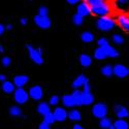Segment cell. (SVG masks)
<instances>
[{
  "label": "cell",
  "instance_id": "obj_8",
  "mask_svg": "<svg viewBox=\"0 0 129 129\" xmlns=\"http://www.w3.org/2000/svg\"><path fill=\"white\" fill-rule=\"evenodd\" d=\"M28 94H29V98L38 101L44 97V90H42L40 86H33V87L30 88Z\"/></svg>",
  "mask_w": 129,
  "mask_h": 129
},
{
  "label": "cell",
  "instance_id": "obj_28",
  "mask_svg": "<svg viewBox=\"0 0 129 129\" xmlns=\"http://www.w3.org/2000/svg\"><path fill=\"white\" fill-rule=\"evenodd\" d=\"M44 122H46V123L49 124V125H52V124H54V123L56 122V121H55V118H54V115H53L52 112H50L49 114H47V115L44 116Z\"/></svg>",
  "mask_w": 129,
  "mask_h": 129
},
{
  "label": "cell",
  "instance_id": "obj_29",
  "mask_svg": "<svg viewBox=\"0 0 129 129\" xmlns=\"http://www.w3.org/2000/svg\"><path fill=\"white\" fill-rule=\"evenodd\" d=\"M113 41H114V44L120 46V45H123V44H124L125 40H124V37H123L121 34L116 33V34L113 35Z\"/></svg>",
  "mask_w": 129,
  "mask_h": 129
},
{
  "label": "cell",
  "instance_id": "obj_38",
  "mask_svg": "<svg viewBox=\"0 0 129 129\" xmlns=\"http://www.w3.org/2000/svg\"><path fill=\"white\" fill-rule=\"evenodd\" d=\"M20 23H21V25L26 26V25H27V23H28V20H27L26 18H22V19L20 20Z\"/></svg>",
  "mask_w": 129,
  "mask_h": 129
},
{
  "label": "cell",
  "instance_id": "obj_1",
  "mask_svg": "<svg viewBox=\"0 0 129 129\" xmlns=\"http://www.w3.org/2000/svg\"><path fill=\"white\" fill-rule=\"evenodd\" d=\"M116 26V21L111 16H103L99 17L96 21V27L102 32H109L113 30Z\"/></svg>",
  "mask_w": 129,
  "mask_h": 129
},
{
  "label": "cell",
  "instance_id": "obj_19",
  "mask_svg": "<svg viewBox=\"0 0 129 129\" xmlns=\"http://www.w3.org/2000/svg\"><path fill=\"white\" fill-rule=\"evenodd\" d=\"M62 103L64 104V106L66 107H73V106H77L76 101H74L73 97L70 95H64L62 97Z\"/></svg>",
  "mask_w": 129,
  "mask_h": 129
},
{
  "label": "cell",
  "instance_id": "obj_25",
  "mask_svg": "<svg viewBox=\"0 0 129 129\" xmlns=\"http://www.w3.org/2000/svg\"><path fill=\"white\" fill-rule=\"evenodd\" d=\"M71 96L73 97L74 101H76V104L78 106L79 105H82V91H80L79 89H76V90L72 92Z\"/></svg>",
  "mask_w": 129,
  "mask_h": 129
},
{
  "label": "cell",
  "instance_id": "obj_14",
  "mask_svg": "<svg viewBox=\"0 0 129 129\" xmlns=\"http://www.w3.org/2000/svg\"><path fill=\"white\" fill-rule=\"evenodd\" d=\"M87 83H88L87 77H86L85 74H80V76H78V78H76L74 81L72 82V87L74 89H80L81 87H83V86Z\"/></svg>",
  "mask_w": 129,
  "mask_h": 129
},
{
  "label": "cell",
  "instance_id": "obj_24",
  "mask_svg": "<svg viewBox=\"0 0 129 129\" xmlns=\"http://www.w3.org/2000/svg\"><path fill=\"white\" fill-rule=\"evenodd\" d=\"M101 73H102V76H104L106 78H111L113 74H114V72H113V66L110 65V64H106V65L102 66Z\"/></svg>",
  "mask_w": 129,
  "mask_h": 129
},
{
  "label": "cell",
  "instance_id": "obj_26",
  "mask_svg": "<svg viewBox=\"0 0 129 129\" xmlns=\"http://www.w3.org/2000/svg\"><path fill=\"white\" fill-rule=\"evenodd\" d=\"M99 126L101 129H109L111 126H112V121L111 119H109V118H101L100 121H99Z\"/></svg>",
  "mask_w": 129,
  "mask_h": 129
},
{
  "label": "cell",
  "instance_id": "obj_16",
  "mask_svg": "<svg viewBox=\"0 0 129 129\" xmlns=\"http://www.w3.org/2000/svg\"><path fill=\"white\" fill-rule=\"evenodd\" d=\"M1 89H2V91H3L5 94H12V93H14V91H15V89H16V86H15L14 83H12V82L4 81V82H2Z\"/></svg>",
  "mask_w": 129,
  "mask_h": 129
},
{
  "label": "cell",
  "instance_id": "obj_30",
  "mask_svg": "<svg viewBox=\"0 0 129 129\" xmlns=\"http://www.w3.org/2000/svg\"><path fill=\"white\" fill-rule=\"evenodd\" d=\"M72 23L76 25V26H81V25H83V23H84V17H82V16L76 14V15L72 17Z\"/></svg>",
  "mask_w": 129,
  "mask_h": 129
},
{
  "label": "cell",
  "instance_id": "obj_21",
  "mask_svg": "<svg viewBox=\"0 0 129 129\" xmlns=\"http://www.w3.org/2000/svg\"><path fill=\"white\" fill-rule=\"evenodd\" d=\"M94 58H95L96 60H103V59L107 58L104 49L101 48V47H98L97 49H96V50L94 51Z\"/></svg>",
  "mask_w": 129,
  "mask_h": 129
},
{
  "label": "cell",
  "instance_id": "obj_22",
  "mask_svg": "<svg viewBox=\"0 0 129 129\" xmlns=\"http://www.w3.org/2000/svg\"><path fill=\"white\" fill-rule=\"evenodd\" d=\"M81 39L86 44H89V42H92L94 40V34L90 31H85L81 34Z\"/></svg>",
  "mask_w": 129,
  "mask_h": 129
},
{
  "label": "cell",
  "instance_id": "obj_42",
  "mask_svg": "<svg viewBox=\"0 0 129 129\" xmlns=\"http://www.w3.org/2000/svg\"><path fill=\"white\" fill-rule=\"evenodd\" d=\"M5 29H6V30H12V29H13V26L10 25V24H7V25L5 26Z\"/></svg>",
  "mask_w": 129,
  "mask_h": 129
},
{
  "label": "cell",
  "instance_id": "obj_11",
  "mask_svg": "<svg viewBox=\"0 0 129 129\" xmlns=\"http://www.w3.org/2000/svg\"><path fill=\"white\" fill-rule=\"evenodd\" d=\"M114 111H115L116 116L119 118V119H126L127 117H129V112L127 110V107H125L124 105L117 104L114 107Z\"/></svg>",
  "mask_w": 129,
  "mask_h": 129
},
{
  "label": "cell",
  "instance_id": "obj_41",
  "mask_svg": "<svg viewBox=\"0 0 129 129\" xmlns=\"http://www.w3.org/2000/svg\"><path fill=\"white\" fill-rule=\"evenodd\" d=\"M4 81H6V77L4 74H0V82H4Z\"/></svg>",
  "mask_w": 129,
  "mask_h": 129
},
{
  "label": "cell",
  "instance_id": "obj_10",
  "mask_svg": "<svg viewBox=\"0 0 129 129\" xmlns=\"http://www.w3.org/2000/svg\"><path fill=\"white\" fill-rule=\"evenodd\" d=\"M54 118H55V121L57 122H64L67 119V112L64 107L61 106H57L53 112Z\"/></svg>",
  "mask_w": 129,
  "mask_h": 129
},
{
  "label": "cell",
  "instance_id": "obj_40",
  "mask_svg": "<svg viewBox=\"0 0 129 129\" xmlns=\"http://www.w3.org/2000/svg\"><path fill=\"white\" fill-rule=\"evenodd\" d=\"M72 129H85L84 127H82L81 125H79V124H76V125H74L73 127H72Z\"/></svg>",
  "mask_w": 129,
  "mask_h": 129
},
{
  "label": "cell",
  "instance_id": "obj_37",
  "mask_svg": "<svg viewBox=\"0 0 129 129\" xmlns=\"http://www.w3.org/2000/svg\"><path fill=\"white\" fill-rule=\"evenodd\" d=\"M66 1H67V3H69V4L73 5V4H77V3L81 2L82 0H66Z\"/></svg>",
  "mask_w": 129,
  "mask_h": 129
},
{
  "label": "cell",
  "instance_id": "obj_6",
  "mask_svg": "<svg viewBox=\"0 0 129 129\" xmlns=\"http://www.w3.org/2000/svg\"><path fill=\"white\" fill-rule=\"evenodd\" d=\"M34 23L38 28L42 30H48L49 28H51L52 25V22L48 16H39V15L34 17Z\"/></svg>",
  "mask_w": 129,
  "mask_h": 129
},
{
  "label": "cell",
  "instance_id": "obj_31",
  "mask_svg": "<svg viewBox=\"0 0 129 129\" xmlns=\"http://www.w3.org/2000/svg\"><path fill=\"white\" fill-rule=\"evenodd\" d=\"M60 101V97L57 95H54L50 98V101H49V104L50 105H53V106H56Z\"/></svg>",
  "mask_w": 129,
  "mask_h": 129
},
{
  "label": "cell",
  "instance_id": "obj_9",
  "mask_svg": "<svg viewBox=\"0 0 129 129\" xmlns=\"http://www.w3.org/2000/svg\"><path fill=\"white\" fill-rule=\"evenodd\" d=\"M113 72L117 78L120 79H124L126 77H128L129 74V68H127L123 64H117L113 67Z\"/></svg>",
  "mask_w": 129,
  "mask_h": 129
},
{
  "label": "cell",
  "instance_id": "obj_32",
  "mask_svg": "<svg viewBox=\"0 0 129 129\" xmlns=\"http://www.w3.org/2000/svg\"><path fill=\"white\" fill-rule=\"evenodd\" d=\"M97 45H98V47L103 48V47H105V46H107V45H110V42H109V39H107V38H105V37H100V38L97 40Z\"/></svg>",
  "mask_w": 129,
  "mask_h": 129
},
{
  "label": "cell",
  "instance_id": "obj_3",
  "mask_svg": "<svg viewBox=\"0 0 129 129\" xmlns=\"http://www.w3.org/2000/svg\"><path fill=\"white\" fill-rule=\"evenodd\" d=\"M84 90L82 91V105H91L94 102V96L91 93V87L87 83L83 86Z\"/></svg>",
  "mask_w": 129,
  "mask_h": 129
},
{
  "label": "cell",
  "instance_id": "obj_17",
  "mask_svg": "<svg viewBox=\"0 0 129 129\" xmlns=\"http://www.w3.org/2000/svg\"><path fill=\"white\" fill-rule=\"evenodd\" d=\"M79 61H80V64L83 67H89L93 62L91 56H89L88 54H82V55L80 56Z\"/></svg>",
  "mask_w": 129,
  "mask_h": 129
},
{
  "label": "cell",
  "instance_id": "obj_2",
  "mask_svg": "<svg viewBox=\"0 0 129 129\" xmlns=\"http://www.w3.org/2000/svg\"><path fill=\"white\" fill-rule=\"evenodd\" d=\"M27 50L29 53L30 59L37 65H41L44 63V58H42V51L40 48H33L31 46H27Z\"/></svg>",
  "mask_w": 129,
  "mask_h": 129
},
{
  "label": "cell",
  "instance_id": "obj_7",
  "mask_svg": "<svg viewBox=\"0 0 129 129\" xmlns=\"http://www.w3.org/2000/svg\"><path fill=\"white\" fill-rule=\"evenodd\" d=\"M77 14L82 16V17H88L92 14V9L90 4L87 1H83L81 3H79L78 7H77Z\"/></svg>",
  "mask_w": 129,
  "mask_h": 129
},
{
  "label": "cell",
  "instance_id": "obj_15",
  "mask_svg": "<svg viewBox=\"0 0 129 129\" xmlns=\"http://www.w3.org/2000/svg\"><path fill=\"white\" fill-rule=\"evenodd\" d=\"M36 111L39 115L45 116L51 112V105L48 102H39L36 107Z\"/></svg>",
  "mask_w": 129,
  "mask_h": 129
},
{
  "label": "cell",
  "instance_id": "obj_35",
  "mask_svg": "<svg viewBox=\"0 0 129 129\" xmlns=\"http://www.w3.org/2000/svg\"><path fill=\"white\" fill-rule=\"evenodd\" d=\"M128 2H129V0H116V4L119 7H124L128 5Z\"/></svg>",
  "mask_w": 129,
  "mask_h": 129
},
{
  "label": "cell",
  "instance_id": "obj_36",
  "mask_svg": "<svg viewBox=\"0 0 129 129\" xmlns=\"http://www.w3.org/2000/svg\"><path fill=\"white\" fill-rule=\"evenodd\" d=\"M38 129H51V127H50V125H49V124H47L46 122L42 121V122L39 124Z\"/></svg>",
  "mask_w": 129,
  "mask_h": 129
},
{
  "label": "cell",
  "instance_id": "obj_27",
  "mask_svg": "<svg viewBox=\"0 0 129 129\" xmlns=\"http://www.w3.org/2000/svg\"><path fill=\"white\" fill-rule=\"evenodd\" d=\"M9 115L13 117H20V116H22V110L19 106L14 105L9 109Z\"/></svg>",
  "mask_w": 129,
  "mask_h": 129
},
{
  "label": "cell",
  "instance_id": "obj_18",
  "mask_svg": "<svg viewBox=\"0 0 129 129\" xmlns=\"http://www.w3.org/2000/svg\"><path fill=\"white\" fill-rule=\"evenodd\" d=\"M103 49H104V51L106 53L107 57H110V58H117V57H119V52H118L114 47L107 45V46L103 47Z\"/></svg>",
  "mask_w": 129,
  "mask_h": 129
},
{
  "label": "cell",
  "instance_id": "obj_4",
  "mask_svg": "<svg viewBox=\"0 0 129 129\" xmlns=\"http://www.w3.org/2000/svg\"><path fill=\"white\" fill-rule=\"evenodd\" d=\"M107 112H109L107 105L105 103H102V102L96 103L92 107V114L95 118H97V119H101V118L106 117Z\"/></svg>",
  "mask_w": 129,
  "mask_h": 129
},
{
  "label": "cell",
  "instance_id": "obj_12",
  "mask_svg": "<svg viewBox=\"0 0 129 129\" xmlns=\"http://www.w3.org/2000/svg\"><path fill=\"white\" fill-rule=\"evenodd\" d=\"M117 22L119 24V26L125 30V31H129V17L125 14H120L118 15L117 18Z\"/></svg>",
  "mask_w": 129,
  "mask_h": 129
},
{
  "label": "cell",
  "instance_id": "obj_34",
  "mask_svg": "<svg viewBox=\"0 0 129 129\" xmlns=\"http://www.w3.org/2000/svg\"><path fill=\"white\" fill-rule=\"evenodd\" d=\"M1 63H2V65L4 67H8L10 64H12V59H10L9 57H3L2 60H1Z\"/></svg>",
  "mask_w": 129,
  "mask_h": 129
},
{
  "label": "cell",
  "instance_id": "obj_5",
  "mask_svg": "<svg viewBox=\"0 0 129 129\" xmlns=\"http://www.w3.org/2000/svg\"><path fill=\"white\" fill-rule=\"evenodd\" d=\"M14 99L18 104H24L29 99V94L24 88H17L14 91Z\"/></svg>",
  "mask_w": 129,
  "mask_h": 129
},
{
  "label": "cell",
  "instance_id": "obj_23",
  "mask_svg": "<svg viewBox=\"0 0 129 129\" xmlns=\"http://www.w3.org/2000/svg\"><path fill=\"white\" fill-rule=\"evenodd\" d=\"M113 126L115 129H129V125L124 119H118L117 121H115Z\"/></svg>",
  "mask_w": 129,
  "mask_h": 129
},
{
  "label": "cell",
  "instance_id": "obj_43",
  "mask_svg": "<svg viewBox=\"0 0 129 129\" xmlns=\"http://www.w3.org/2000/svg\"><path fill=\"white\" fill-rule=\"evenodd\" d=\"M3 51H4L3 47H2V46H0V53H3Z\"/></svg>",
  "mask_w": 129,
  "mask_h": 129
},
{
  "label": "cell",
  "instance_id": "obj_33",
  "mask_svg": "<svg viewBox=\"0 0 129 129\" xmlns=\"http://www.w3.org/2000/svg\"><path fill=\"white\" fill-rule=\"evenodd\" d=\"M48 14H49V9L47 6L42 5L38 8V15L39 16H48Z\"/></svg>",
  "mask_w": 129,
  "mask_h": 129
},
{
  "label": "cell",
  "instance_id": "obj_39",
  "mask_svg": "<svg viewBox=\"0 0 129 129\" xmlns=\"http://www.w3.org/2000/svg\"><path fill=\"white\" fill-rule=\"evenodd\" d=\"M4 30H5V27H4L2 24H0V35H1V34L3 33Z\"/></svg>",
  "mask_w": 129,
  "mask_h": 129
},
{
  "label": "cell",
  "instance_id": "obj_20",
  "mask_svg": "<svg viewBox=\"0 0 129 129\" xmlns=\"http://www.w3.org/2000/svg\"><path fill=\"white\" fill-rule=\"evenodd\" d=\"M67 118L71 121L79 122L82 120V115L78 110H71L69 111V113H67Z\"/></svg>",
  "mask_w": 129,
  "mask_h": 129
},
{
  "label": "cell",
  "instance_id": "obj_13",
  "mask_svg": "<svg viewBox=\"0 0 129 129\" xmlns=\"http://www.w3.org/2000/svg\"><path fill=\"white\" fill-rule=\"evenodd\" d=\"M29 82V78L28 76H25V74H20V76H16L14 78V85L17 88H23L24 86Z\"/></svg>",
  "mask_w": 129,
  "mask_h": 129
}]
</instances>
